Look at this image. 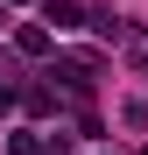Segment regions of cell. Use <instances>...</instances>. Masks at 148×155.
<instances>
[{"label": "cell", "mask_w": 148, "mask_h": 155, "mask_svg": "<svg viewBox=\"0 0 148 155\" xmlns=\"http://www.w3.org/2000/svg\"><path fill=\"white\" fill-rule=\"evenodd\" d=\"M14 99H21V92H14V78H7V71H0V113H7V106H14Z\"/></svg>", "instance_id": "cell-4"}, {"label": "cell", "mask_w": 148, "mask_h": 155, "mask_svg": "<svg viewBox=\"0 0 148 155\" xmlns=\"http://www.w3.org/2000/svg\"><path fill=\"white\" fill-rule=\"evenodd\" d=\"M42 21H49V28H64V35H71V28H85L92 14L78 7V0H49V14H42Z\"/></svg>", "instance_id": "cell-1"}, {"label": "cell", "mask_w": 148, "mask_h": 155, "mask_svg": "<svg viewBox=\"0 0 148 155\" xmlns=\"http://www.w3.org/2000/svg\"><path fill=\"white\" fill-rule=\"evenodd\" d=\"M141 64H148V49H141Z\"/></svg>", "instance_id": "cell-5"}, {"label": "cell", "mask_w": 148, "mask_h": 155, "mask_svg": "<svg viewBox=\"0 0 148 155\" xmlns=\"http://www.w3.org/2000/svg\"><path fill=\"white\" fill-rule=\"evenodd\" d=\"M7 155H49L42 134H7Z\"/></svg>", "instance_id": "cell-3"}, {"label": "cell", "mask_w": 148, "mask_h": 155, "mask_svg": "<svg viewBox=\"0 0 148 155\" xmlns=\"http://www.w3.org/2000/svg\"><path fill=\"white\" fill-rule=\"evenodd\" d=\"M14 49H21V57H42V49H49V28H14Z\"/></svg>", "instance_id": "cell-2"}]
</instances>
